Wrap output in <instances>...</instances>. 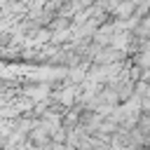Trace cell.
I'll return each mask as SVG.
<instances>
[{"label":"cell","mask_w":150,"mask_h":150,"mask_svg":"<svg viewBox=\"0 0 150 150\" xmlns=\"http://www.w3.org/2000/svg\"><path fill=\"white\" fill-rule=\"evenodd\" d=\"M52 98H56V103H61V105H66V108H70L75 101H77V84H66V87H61V89H56L54 94H49Z\"/></svg>","instance_id":"cell-1"},{"label":"cell","mask_w":150,"mask_h":150,"mask_svg":"<svg viewBox=\"0 0 150 150\" xmlns=\"http://www.w3.org/2000/svg\"><path fill=\"white\" fill-rule=\"evenodd\" d=\"M21 91H23V96H28V98H33V101L49 98V87H47V84H26Z\"/></svg>","instance_id":"cell-2"},{"label":"cell","mask_w":150,"mask_h":150,"mask_svg":"<svg viewBox=\"0 0 150 150\" xmlns=\"http://www.w3.org/2000/svg\"><path fill=\"white\" fill-rule=\"evenodd\" d=\"M47 23H49V30H52V33H56V30H66V28L70 26V19H68V16H61V14H59V16L49 19Z\"/></svg>","instance_id":"cell-3"}]
</instances>
